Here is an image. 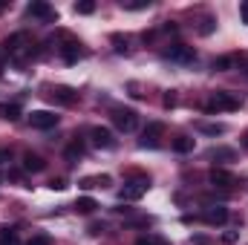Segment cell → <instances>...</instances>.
<instances>
[{
    "instance_id": "cell-1",
    "label": "cell",
    "mask_w": 248,
    "mask_h": 245,
    "mask_svg": "<svg viewBox=\"0 0 248 245\" xmlns=\"http://www.w3.org/2000/svg\"><path fill=\"white\" fill-rule=\"evenodd\" d=\"M205 110H208V113H234V110H240V98H237L234 92L217 90V92L211 95V101L205 104Z\"/></svg>"
},
{
    "instance_id": "cell-2",
    "label": "cell",
    "mask_w": 248,
    "mask_h": 245,
    "mask_svg": "<svg viewBox=\"0 0 248 245\" xmlns=\"http://www.w3.org/2000/svg\"><path fill=\"white\" fill-rule=\"evenodd\" d=\"M147 187H150V179H147V176H133V179L124 182V187L119 190V199H122V202H136V199H141V196L147 193Z\"/></svg>"
},
{
    "instance_id": "cell-3",
    "label": "cell",
    "mask_w": 248,
    "mask_h": 245,
    "mask_svg": "<svg viewBox=\"0 0 248 245\" xmlns=\"http://www.w3.org/2000/svg\"><path fill=\"white\" fill-rule=\"evenodd\" d=\"M110 119H113V124H116L122 133H133V130L139 127V113L130 110V107H113V110H110Z\"/></svg>"
},
{
    "instance_id": "cell-4",
    "label": "cell",
    "mask_w": 248,
    "mask_h": 245,
    "mask_svg": "<svg viewBox=\"0 0 248 245\" xmlns=\"http://www.w3.org/2000/svg\"><path fill=\"white\" fill-rule=\"evenodd\" d=\"M162 55H165L168 61H179V63H193V61H196L193 46H185V44H173V46H168Z\"/></svg>"
},
{
    "instance_id": "cell-5",
    "label": "cell",
    "mask_w": 248,
    "mask_h": 245,
    "mask_svg": "<svg viewBox=\"0 0 248 245\" xmlns=\"http://www.w3.org/2000/svg\"><path fill=\"white\" fill-rule=\"evenodd\" d=\"M162 133H165V124H159V122H153V124H147V130L141 133V138H139V147H159L162 144Z\"/></svg>"
},
{
    "instance_id": "cell-6",
    "label": "cell",
    "mask_w": 248,
    "mask_h": 245,
    "mask_svg": "<svg viewBox=\"0 0 248 245\" xmlns=\"http://www.w3.org/2000/svg\"><path fill=\"white\" fill-rule=\"evenodd\" d=\"M29 124H32L35 130H52V127L58 124V116L49 113V110H35V113L29 116Z\"/></svg>"
},
{
    "instance_id": "cell-7",
    "label": "cell",
    "mask_w": 248,
    "mask_h": 245,
    "mask_svg": "<svg viewBox=\"0 0 248 245\" xmlns=\"http://www.w3.org/2000/svg\"><path fill=\"white\" fill-rule=\"evenodd\" d=\"M90 138H93V144L101 147V150H113V147H116V138H113V133H110L107 127H93V130H90Z\"/></svg>"
},
{
    "instance_id": "cell-8",
    "label": "cell",
    "mask_w": 248,
    "mask_h": 245,
    "mask_svg": "<svg viewBox=\"0 0 248 245\" xmlns=\"http://www.w3.org/2000/svg\"><path fill=\"white\" fill-rule=\"evenodd\" d=\"M202 222H205V225H225V222H228V208L211 205V208L202 214Z\"/></svg>"
},
{
    "instance_id": "cell-9",
    "label": "cell",
    "mask_w": 248,
    "mask_h": 245,
    "mask_svg": "<svg viewBox=\"0 0 248 245\" xmlns=\"http://www.w3.org/2000/svg\"><path fill=\"white\" fill-rule=\"evenodd\" d=\"M208 182L214 184V187H234V184H237V176H234V173H228V170L214 168V170L208 173Z\"/></svg>"
},
{
    "instance_id": "cell-10",
    "label": "cell",
    "mask_w": 248,
    "mask_h": 245,
    "mask_svg": "<svg viewBox=\"0 0 248 245\" xmlns=\"http://www.w3.org/2000/svg\"><path fill=\"white\" fill-rule=\"evenodd\" d=\"M46 95H49L52 101H58V104H75V98H78V92H75L72 87H52Z\"/></svg>"
},
{
    "instance_id": "cell-11",
    "label": "cell",
    "mask_w": 248,
    "mask_h": 245,
    "mask_svg": "<svg viewBox=\"0 0 248 245\" xmlns=\"http://www.w3.org/2000/svg\"><path fill=\"white\" fill-rule=\"evenodd\" d=\"M29 15H32V17H44V20H55V17H58V15H55V9H52L49 3H44V0L29 3Z\"/></svg>"
},
{
    "instance_id": "cell-12",
    "label": "cell",
    "mask_w": 248,
    "mask_h": 245,
    "mask_svg": "<svg viewBox=\"0 0 248 245\" xmlns=\"http://www.w3.org/2000/svg\"><path fill=\"white\" fill-rule=\"evenodd\" d=\"M23 170L41 173V170H46V162H44L41 156H35V153H26V156H23Z\"/></svg>"
},
{
    "instance_id": "cell-13",
    "label": "cell",
    "mask_w": 248,
    "mask_h": 245,
    "mask_svg": "<svg viewBox=\"0 0 248 245\" xmlns=\"http://www.w3.org/2000/svg\"><path fill=\"white\" fill-rule=\"evenodd\" d=\"M110 182H113L110 176H84V179L78 182V187H84V190H93V187H107Z\"/></svg>"
},
{
    "instance_id": "cell-14",
    "label": "cell",
    "mask_w": 248,
    "mask_h": 245,
    "mask_svg": "<svg viewBox=\"0 0 248 245\" xmlns=\"http://www.w3.org/2000/svg\"><path fill=\"white\" fill-rule=\"evenodd\" d=\"M81 44H75V41H66L61 46V55H63V61L66 63H75L78 58H81V49H78Z\"/></svg>"
},
{
    "instance_id": "cell-15",
    "label": "cell",
    "mask_w": 248,
    "mask_h": 245,
    "mask_svg": "<svg viewBox=\"0 0 248 245\" xmlns=\"http://www.w3.org/2000/svg\"><path fill=\"white\" fill-rule=\"evenodd\" d=\"M81 156H84V141H81V138H72L69 147H66V162H75V159H81Z\"/></svg>"
},
{
    "instance_id": "cell-16",
    "label": "cell",
    "mask_w": 248,
    "mask_h": 245,
    "mask_svg": "<svg viewBox=\"0 0 248 245\" xmlns=\"http://www.w3.org/2000/svg\"><path fill=\"white\" fill-rule=\"evenodd\" d=\"M211 159H217V162H234L237 159V150H231V147H214L211 150Z\"/></svg>"
},
{
    "instance_id": "cell-17",
    "label": "cell",
    "mask_w": 248,
    "mask_h": 245,
    "mask_svg": "<svg viewBox=\"0 0 248 245\" xmlns=\"http://www.w3.org/2000/svg\"><path fill=\"white\" fill-rule=\"evenodd\" d=\"M95 208H98V202L90 199V196H81V199L75 202V211H78V214H93Z\"/></svg>"
},
{
    "instance_id": "cell-18",
    "label": "cell",
    "mask_w": 248,
    "mask_h": 245,
    "mask_svg": "<svg viewBox=\"0 0 248 245\" xmlns=\"http://www.w3.org/2000/svg\"><path fill=\"white\" fill-rule=\"evenodd\" d=\"M193 147H196V144H193V138H187V136H176V138H173V150H176V153H190Z\"/></svg>"
},
{
    "instance_id": "cell-19",
    "label": "cell",
    "mask_w": 248,
    "mask_h": 245,
    "mask_svg": "<svg viewBox=\"0 0 248 245\" xmlns=\"http://www.w3.org/2000/svg\"><path fill=\"white\" fill-rule=\"evenodd\" d=\"M0 116L9 119V122H17V119H20V107H17V104H3V107H0Z\"/></svg>"
},
{
    "instance_id": "cell-20",
    "label": "cell",
    "mask_w": 248,
    "mask_h": 245,
    "mask_svg": "<svg viewBox=\"0 0 248 245\" xmlns=\"http://www.w3.org/2000/svg\"><path fill=\"white\" fill-rule=\"evenodd\" d=\"M199 133H205V136H222L225 124H199Z\"/></svg>"
},
{
    "instance_id": "cell-21",
    "label": "cell",
    "mask_w": 248,
    "mask_h": 245,
    "mask_svg": "<svg viewBox=\"0 0 248 245\" xmlns=\"http://www.w3.org/2000/svg\"><path fill=\"white\" fill-rule=\"evenodd\" d=\"M95 12V3L93 0H81V3H75V15H93Z\"/></svg>"
},
{
    "instance_id": "cell-22",
    "label": "cell",
    "mask_w": 248,
    "mask_h": 245,
    "mask_svg": "<svg viewBox=\"0 0 248 245\" xmlns=\"http://www.w3.org/2000/svg\"><path fill=\"white\" fill-rule=\"evenodd\" d=\"M0 245H17V234L12 228H3L0 231Z\"/></svg>"
},
{
    "instance_id": "cell-23",
    "label": "cell",
    "mask_w": 248,
    "mask_h": 245,
    "mask_svg": "<svg viewBox=\"0 0 248 245\" xmlns=\"http://www.w3.org/2000/svg\"><path fill=\"white\" fill-rule=\"evenodd\" d=\"M217 29V20L214 17H202V23H199V35H211Z\"/></svg>"
},
{
    "instance_id": "cell-24",
    "label": "cell",
    "mask_w": 248,
    "mask_h": 245,
    "mask_svg": "<svg viewBox=\"0 0 248 245\" xmlns=\"http://www.w3.org/2000/svg\"><path fill=\"white\" fill-rule=\"evenodd\" d=\"M122 6H124V9H130V12H139V9H147V6H150V0H124Z\"/></svg>"
},
{
    "instance_id": "cell-25",
    "label": "cell",
    "mask_w": 248,
    "mask_h": 245,
    "mask_svg": "<svg viewBox=\"0 0 248 245\" xmlns=\"http://www.w3.org/2000/svg\"><path fill=\"white\" fill-rule=\"evenodd\" d=\"M234 66V58L231 55H225V58H217L214 61V69H219V72H225V69H231Z\"/></svg>"
},
{
    "instance_id": "cell-26",
    "label": "cell",
    "mask_w": 248,
    "mask_h": 245,
    "mask_svg": "<svg viewBox=\"0 0 248 245\" xmlns=\"http://www.w3.org/2000/svg\"><path fill=\"white\" fill-rule=\"evenodd\" d=\"M26 245H52V240H49L46 234H38V237H32Z\"/></svg>"
},
{
    "instance_id": "cell-27",
    "label": "cell",
    "mask_w": 248,
    "mask_h": 245,
    "mask_svg": "<svg viewBox=\"0 0 248 245\" xmlns=\"http://www.w3.org/2000/svg\"><path fill=\"white\" fill-rule=\"evenodd\" d=\"M101 231H104V222H93V225H90V234H93V237L101 234Z\"/></svg>"
},
{
    "instance_id": "cell-28",
    "label": "cell",
    "mask_w": 248,
    "mask_h": 245,
    "mask_svg": "<svg viewBox=\"0 0 248 245\" xmlns=\"http://www.w3.org/2000/svg\"><path fill=\"white\" fill-rule=\"evenodd\" d=\"M49 187H52V190H63V187H66V182H63V179H52V182H49Z\"/></svg>"
},
{
    "instance_id": "cell-29",
    "label": "cell",
    "mask_w": 248,
    "mask_h": 245,
    "mask_svg": "<svg viewBox=\"0 0 248 245\" xmlns=\"http://www.w3.org/2000/svg\"><path fill=\"white\" fill-rule=\"evenodd\" d=\"M136 245H156V237H141Z\"/></svg>"
},
{
    "instance_id": "cell-30",
    "label": "cell",
    "mask_w": 248,
    "mask_h": 245,
    "mask_svg": "<svg viewBox=\"0 0 248 245\" xmlns=\"http://www.w3.org/2000/svg\"><path fill=\"white\" fill-rule=\"evenodd\" d=\"M240 15H243V23H248V0L240 6Z\"/></svg>"
},
{
    "instance_id": "cell-31",
    "label": "cell",
    "mask_w": 248,
    "mask_h": 245,
    "mask_svg": "<svg viewBox=\"0 0 248 245\" xmlns=\"http://www.w3.org/2000/svg\"><path fill=\"white\" fill-rule=\"evenodd\" d=\"M222 240H225V243H237V231H228V234H225Z\"/></svg>"
},
{
    "instance_id": "cell-32",
    "label": "cell",
    "mask_w": 248,
    "mask_h": 245,
    "mask_svg": "<svg viewBox=\"0 0 248 245\" xmlns=\"http://www.w3.org/2000/svg\"><path fill=\"white\" fill-rule=\"evenodd\" d=\"M193 245H211L208 237H193Z\"/></svg>"
},
{
    "instance_id": "cell-33",
    "label": "cell",
    "mask_w": 248,
    "mask_h": 245,
    "mask_svg": "<svg viewBox=\"0 0 248 245\" xmlns=\"http://www.w3.org/2000/svg\"><path fill=\"white\" fill-rule=\"evenodd\" d=\"M176 104V95H165V107H173Z\"/></svg>"
},
{
    "instance_id": "cell-34",
    "label": "cell",
    "mask_w": 248,
    "mask_h": 245,
    "mask_svg": "<svg viewBox=\"0 0 248 245\" xmlns=\"http://www.w3.org/2000/svg\"><path fill=\"white\" fill-rule=\"evenodd\" d=\"M9 159H12V156H9V150H0V165H3V162H9Z\"/></svg>"
},
{
    "instance_id": "cell-35",
    "label": "cell",
    "mask_w": 248,
    "mask_h": 245,
    "mask_svg": "<svg viewBox=\"0 0 248 245\" xmlns=\"http://www.w3.org/2000/svg\"><path fill=\"white\" fill-rule=\"evenodd\" d=\"M156 245H170V243H165V240H162V237H156Z\"/></svg>"
},
{
    "instance_id": "cell-36",
    "label": "cell",
    "mask_w": 248,
    "mask_h": 245,
    "mask_svg": "<svg viewBox=\"0 0 248 245\" xmlns=\"http://www.w3.org/2000/svg\"><path fill=\"white\" fill-rule=\"evenodd\" d=\"M243 147H248V130H246V136H243Z\"/></svg>"
},
{
    "instance_id": "cell-37",
    "label": "cell",
    "mask_w": 248,
    "mask_h": 245,
    "mask_svg": "<svg viewBox=\"0 0 248 245\" xmlns=\"http://www.w3.org/2000/svg\"><path fill=\"white\" fill-rule=\"evenodd\" d=\"M246 75H248V66H246Z\"/></svg>"
}]
</instances>
